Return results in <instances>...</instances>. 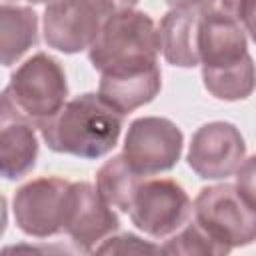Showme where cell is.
<instances>
[{"mask_svg":"<svg viewBox=\"0 0 256 256\" xmlns=\"http://www.w3.org/2000/svg\"><path fill=\"white\" fill-rule=\"evenodd\" d=\"M198 56L204 88L214 98L236 102L256 90V64L248 54L246 30L220 8L200 16Z\"/></svg>","mask_w":256,"mask_h":256,"instance_id":"cell-1","label":"cell"},{"mask_svg":"<svg viewBox=\"0 0 256 256\" xmlns=\"http://www.w3.org/2000/svg\"><path fill=\"white\" fill-rule=\"evenodd\" d=\"M122 124L124 114L110 106L100 94L86 92L68 100L54 116L36 128L52 152L96 160L114 150Z\"/></svg>","mask_w":256,"mask_h":256,"instance_id":"cell-2","label":"cell"},{"mask_svg":"<svg viewBox=\"0 0 256 256\" xmlns=\"http://www.w3.org/2000/svg\"><path fill=\"white\" fill-rule=\"evenodd\" d=\"M160 52L158 24L142 10L124 8L104 22L88 58L100 76H130L160 66Z\"/></svg>","mask_w":256,"mask_h":256,"instance_id":"cell-3","label":"cell"},{"mask_svg":"<svg viewBox=\"0 0 256 256\" xmlns=\"http://www.w3.org/2000/svg\"><path fill=\"white\" fill-rule=\"evenodd\" d=\"M4 94L12 100L20 114L38 126L68 102L64 68L50 54L38 52L12 72Z\"/></svg>","mask_w":256,"mask_h":256,"instance_id":"cell-4","label":"cell"},{"mask_svg":"<svg viewBox=\"0 0 256 256\" xmlns=\"http://www.w3.org/2000/svg\"><path fill=\"white\" fill-rule=\"evenodd\" d=\"M114 12L110 0H48L42 16L44 42L64 54L88 50Z\"/></svg>","mask_w":256,"mask_h":256,"instance_id":"cell-5","label":"cell"},{"mask_svg":"<svg viewBox=\"0 0 256 256\" xmlns=\"http://www.w3.org/2000/svg\"><path fill=\"white\" fill-rule=\"evenodd\" d=\"M194 220L228 250L256 242V210L242 198L236 184H214L198 192Z\"/></svg>","mask_w":256,"mask_h":256,"instance_id":"cell-6","label":"cell"},{"mask_svg":"<svg viewBox=\"0 0 256 256\" xmlns=\"http://www.w3.org/2000/svg\"><path fill=\"white\" fill-rule=\"evenodd\" d=\"M128 214L138 230L162 240L190 222L194 204L176 180L144 178L136 188Z\"/></svg>","mask_w":256,"mask_h":256,"instance_id":"cell-7","label":"cell"},{"mask_svg":"<svg viewBox=\"0 0 256 256\" xmlns=\"http://www.w3.org/2000/svg\"><path fill=\"white\" fill-rule=\"evenodd\" d=\"M72 182L58 176H42L22 184L12 198L16 226L34 238L64 232Z\"/></svg>","mask_w":256,"mask_h":256,"instance_id":"cell-8","label":"cell"},{"mask_svg":"<svg viewBox=\"0 0 256 256\" xmlns=\"http://www.w3.org/2000/svg\"><path fill=\"white\" fill-rule=\"evenodd\" d=\"M184 146L182 130L168 118L142 116L132 120L124 138V156L144 176L172 170Z\"/></svg>","mask_w":256,"mask_h":256,"instance_id":"cell-9","label":"cell"},{"mask_svg":"<svg viewBox=\"0 0 256 256\" xmlns=\"http://www.w3.org/2000/svg\"><path fill=\"white\" fill-rule=\"evenodd\" d=\"M246 158V142L232 122L202 124L188 148V166L204 180H224L240 168Z\"/></svg>","mask_w":256,"mask_h":256,"instance_id":"cell-10","label":"cell"},{"mask_svg":"<svg viewBox=\"0 0 256 256\" xmlns=\"http://www.w3.org/2000/svg\"><path fill=\"white\" fill-rule=\"evenodd\" d=\"M120 226L112 206L102 198L96 186L88 182H72L64 232L82 252H92Z\"/></svg>","mask_w":256,"mask_h":256,"instance_id":"cell-11","label":"cell"},{"mask_svg":"<svg viewBox=\"0 0 256 256\" xmlns=\"http://www.w3.org/2000/svg\"><path fill=\"white\" fill-rule=\"evenodd\" d=\"M34 122L16 110L12 100L2 92L0 104V174L6 180L26 176L38 158V138Z\"/></svg>","mask_w":256,"mask_h":256,"instance_id":"cell-12","label":"cell"},{"mask_svg":"<svg viewBox=\"0 0 256 256\" xmlns=\"http://www.w3.org/2000/svg\"><path fill=\"white\" fill-rule=\"evenodd\" d=\"M202 12L170 8L158 24L162 56L168 64L178 68H194L200 64L198 56V24Z\"/></svg>","mask_w":256,"mask_h":256,"instance_id":"cell-13","label":"cell"},{"mask_svg":"<svg viewBox=\"0 0 256 256\" xmlns=\"http://www.w3.org/2000/svg\"><path fill=\"white\" fill-rule=\"evenodd\" d=\"M162 88V72L160 66L130 74V76H100L98 94L114 106L120 114H130L132 110L152 102Z\"/></svg>","mask_w":256,"mask_h":256,"instance_id":"cell-14","label":"cell"},{"mask_svg":"<svg viewBox=\"0 0 256 256\" xmlns=\"http://www.w3.org/2000/svg\"><path fill=\"white\" fill-rule=\"evenodd\" d=\"M38 42V16L30 6L4 2L0 8V60L16 64Z\"/></svg>","mask_w":256,"mask_h":256,"instance_id":"cell-15","label":"cell"},{"mask_svg":"<svg viewBox=\"0 0 256 256\" xmlns=\"http://www.w3.org/2000/svg\"><path fill=\"white\" fill-rule=\"evenodd\" d=\"M144 178L146 176L134 170L124 154H116L100 166L96 174V188L112 208L128 214L136 188Z\"/></svg>","mask_w":256,"mask_h":256,"instance_id":"cell-16","label":"cell"},{"mask_svg":"<svg viewBox=\"0 0 256 256\" xmlns=\"http://www.w3.org/2000/svg\"><path fill=\"white\" fill-rule=\"evenodd\" d=\"M162 252L166 254H212V256H222V254H228L230 250L226 246H222L218 240H214L208 230L194 220L182 226L176 234L168 236L164 246H162Z\"/></svg>","mask_w":256,"mask_h":256,"instance_id":"cell-17","label":"cell"},{"mask_svg":"<svg viewBox=\"0 0 256 256\" xmlns=\"http://www.w3.org/2000/svg\"><path fill=\"white\" fill-rule=\"evenodd\" d=\"M96 252H116V254H126V252H162V246H154L150 242L140 240L134 234H120V236H108L102 244H98Z\"/></svg>","mask_w":256,"mask_h":256,"instance_id":"cell-18","label":"cell"},{"mask_svg":"<svg viewBox=\"0 0 256 256\" xmlns=\"http://www.w3.org/2000/svg\"><path fill=\"white\" fill-rule=\"evenodd\" d=\"M218 8L236 18L256 42V0H220Z\"/></svg>","mask_w":256,"mask_h":256,"instance_id":"cell-19","label":"cell"},{"mask_svg":"<svg viewBox=\"0 0 256 256\" xmlns=\"http://www.w3.org/2000/svg\"><path fill=\"white\" fill-rule=\"evenodd\" d=\"M236 188L242 198L256 210V154L244 158V162L236 170Z\"/></svg>","mask_w":256,"mask_h":256,"instance_id":"cell-20","label":"cell"},{"mask_svg":"<svg viewBox=\"0 0 256 256\" xmlns=\"http://www.w3.org/2000/svg\"><path fill=\"white\" fill-rule=\"evenodd\" d=\"M164 2L176 10H198V12H206L216 4V0H164Z\"/></svg>","mask_w":256,"mask_h":256,"instance_id":"cell-21","label":"cell"},{"mask_svg":"<svg viewBox=\"0 0 256 256\" xmlns=\"http://www.w3.org/2000/svg\"><path fill=\"white\" fill-rule=\"evenodd\" d=\"M114 4L116 10H124V8H134L138 0H110Z\"/></svg>","mask_w":256,"mask_h":256,"instance_id":"cell-22","label":"cell"},{"mask_svg":"<svg viewBox=\"0 0 256 256\" xmlns=\"http://www.w3.org/2000/svg\"><path fill=\"white\" fill-rule=\"evenodd\" d=\"M26 2H30V4H44V2H48V0H26Z\"/></svg>","mask_w":256,"mask_h":256,"instance_id":"cell-23","label":"cell"}]
</instances>
